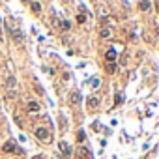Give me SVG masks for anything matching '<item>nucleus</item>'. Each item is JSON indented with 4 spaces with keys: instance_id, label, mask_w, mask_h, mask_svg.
I'll return each instance as SVG.
<instances>
[{
    "instance_id": "7",
    "label": "nucleus",
    "mask_w": 159,
    "mask_h": 159,
    "mask_svg": "<svg viewBox=\"0 0 159 159\" xmlns=\"http://www.w3.org/2000/svg\"><path fill=\"white\" fill-rule=\"evenodd\" d=\"M26 109H28V112H38L39 111V103H38V101H30Z\"/></svg>"
},
{
    "instance_id": "16",
    "label": "nucleus",
    "mask_w": 159,
    "mask_h": 159,
    "mask_svg": "<svg viewBox=\"0 0 159 159\" xmlns=\"http://www.w3.org/2000/svg\"><path fill=\"white\" fill-rule=\"evenodd\" d=\"M122 101H124V97H122V94H116V97H114V105H120Z\"/></svg>"
},
{
    "instance_id": "20",
    "label": "nucleus",
    "mask_w": 159,
    "mask_h": 159,
    "mask_svg": "<svg viewBox=\"0 0 159 159\" xmlns=\"http://www.w3.org/2000/svg\"><path fill=\"white\" fill-rule=\"evenodd\" d=\"M77 21H79V23H84L86 17H84V15H77Z\"/></svg>"
},
{
    "instance_id": "23",
    "label": "nucleus",
    "mask_w": 159,
    "mask_h": 159,
    "mask_svg": "<svg viewBox=\"0 0 159 159\" xmlns=\"http://www.w3.org/2000/svg\"><path fill=\"white\" fill-rule=\"evenodd\" d=\"M0 23H2V17H0Z\"/></svg>"
},
{
    "instance_id": "2",
    "label": "nucleus",
    "mask_w": 159,
    "mask_h": 159,
    "mask_svg": "<svg viewBox=\"0 0 159 159\" xmlns=\"http://www.w3.org/2000/svg\"><path fill=\"white\" fill-rule=\"evenodd\" d=\"M77 157L79 159H92V152L84 146H79L77 148Z\"/></svg>"
},
{
    "instance_id": "19",
    "label": "nucleus",
    "mask_w": 159,
    "mask_h": 159,
    "mask_svg": "<svg viewBox=\"0 0 159 159\" xmlns=\"http://www.w3.org/2000/svg\"><path fill=\"white\" fill-rule=\"evenodd\" d=\"M15 124H17L19 127H21V125H23V122H21V118H19L17 114H15Z\"/></svg>"
},
{
    "instance_id": "3",
    "label": "nucleus",
    "mask_w": 159,
    "mask_h": 159,
    "mask_svg": "<svg viewBox=\"0 0 159 159\" xmlns=\"http://www.w3.org/2000/svg\"><path fill=\"white\" fill-rule=\"evenodd\" d=\"M58 150H60V153H62L64 157H71V148H69V144H68V142L60 140V144H58Z\"/></svg>"
},
{
    "instance_id": "17",
    "label": "nucleus",
    "mask_w": 159,
    "mask_h": 159,
    "mask_svg": "<svg viewBox=\"0 0 159 159\" xmlns=\"http://www.w3.org/2000/svg\"><path fill=\"white\" fill-rule=\"evenodd\" d=\"M90 86H92V88H97V86H99V79H92L90 81Z\"/></svg>"
},
{
    "instance_id": "14",
    "label": "nucleus",
    "mask_w": 159,
    "mask_h": 159,
    "mask_svg": "<svg viewBox=\"0 0 159 159\" xmlns=\"http://www.w3.org/2000/svg\"><path fill=\"white\" fill-rule=\"evenodd\" d=\"M84 138H86V133H84V131H79V133H77V140H79V142H83Z\"/></svg>"
},
{
    "instance_id": "9",
    "label": "nucleus",
    "mask_w": 159,
    "mask_h": 159,
    "mask_svg": "<svg viewBox=\"0 0 159 159\" xmlns=\"http://www.w3.org/2000/svg\"><path fill=\"white\" fill-rule=\"evenodd\" d=\"M97 105H99V99H97V97H88V107H92V109H96Z\"/></svg>"
},
{
    "instance_id": "5",
    "label": "nucleus",
    "mask_w": 159,
    "mask_h": 159,
    "mask_svg": "<svg viewBox=\"0 0 159 159\" xmlns=\"http://www.w3.org/2000/svg\"><path fill=\"white\" fill-rule=\"evenodd\" d=\"M19 148L15 146V142H11V140H8L6 144L2 146V152H6V153H13V152H17Z\"/></svg>"
},
{
    "instance_id": "18",
    "label": "nucleus",
    "mask_w": 159,
    "mask_h": 159,
    "mask_svg": "<svg viewBox=\"0 0 159 159\" xmlns=\"http://www.w3.org/2000/svg\"><path fill=\"white\" fill-rule=\"evenodd\" d=\"M60 26H62L64 30H69V26H71V24H69V21H62V23H60Z\"/></svg>"
},
{
    "instance_id": "12",
    "label": "nucleus",
    "mask_w": 159,
    "mask_h": 159,
    "mask_svg": "<svg viewBox=\"0 0 159 159\" xmlns=\"http://www.w3.org/2000/svg\"><path fill=\"white\" fill-rule=\"evenodd\" d=\"M111 36H112L111 28H103V30H101V38H111Z\"/></svg>"
},
{
    "instance_id": "22",
    "label": "nucleus",
    "mask_w": 159,
    "mask_h": 159,
    "mask_svg": "<svg viewBox=\"0 0 159 159\" xmlns=\"http://www.w3.org/2000/svg\"><path fill=\"white\" fill-rule=\"evenodd\" d=\"M23 2H30V0H23Z\"/></svg>"
},
{
    "instance_id": "11",
    "label": "nucleus",
    "mask_w": 159,
    "mask_h": 159,
    "mask_svg": "<svg viewBox=\"0 0 159 159\" xmlns=\"http://www.w3.org/2000/svg\"><path fill=\"white\" fill-rule=\"evenodd\" d=\"M81 101V94L79 92H73V94H71V103H79Z\"/></svg>"
},
{
    "instance_id": "13",
    "label": "nucleus",
    "mask_w": 159,
    "mask_h": 159,
    "mask_svg": "<svg viewBox=\"0 0 159 159\" xmlns=\"http://www.w3.org/2000/svg\"><path fill=\"white\" fill-rule=\"evenodd\" d=\"M107 71H109V73H114V71H116L114 62H109V64H107Z\"/></svg>"
},
{
    "instance_id": "24",
    "label": "nucleus",
    "mask_w": 159,
    "mask_h": 159,
    "mask_svg": "<svg viewBox=\"0 0 159 159\" xmlns=\"http://www.w3.org/2000/svg\"><path fill=\"white\" fill-rule=\"evenodd\" d=\"M157 8H159V4H157Z\"/></svg>"
},
{
    "instance_id": "6",
    "label": "nucleus",
    "mask_w": 159,
    "mask_h": 159,
    "mask_svg": "<svg viewBox=\"0 0 159 159\" xmlns=\"http://www.w3.org/2000/svg\"><path fill=\"white\" fill-rule=\"evenodd\" d=\"M105 58H107V62H114V60H116V51L109 49V51H107V54H105Z\"/></svg>"
},
{
    "instance_id": "4",
    "label": "nucleus",
    "mask_w": 159,
    "mask_h": 159,
    "mask_svg": "<svg viewBox=\"0 0 159 159\" xmlns=\"http://www.w3.org/2000/svg\"><path fill=\"white\" fill-rule=\"evenodd\" d=\"M9 34H11V39H13V41H19V43H23V41H24V34H23L19 28L9 30Z\"/></svg>"
},
{
    "instance_id": "8",
    "label": "nucleus",
    "mask_w": 159,
    "mask_h": 159,
    "mask_svg": "<svg viewBox=\"0 0 159 159\" xmlns=\"http://www.w3.org/2000/svg\"><path fill=\"white\" fill-rule=\"evenodd\" d=\"M6 84H8V88H9V90H13V88H15V84H17V81H15V77H8Z\"/></svg>"
},
{
    "instance_id": "1",
    "label": "nucleus",
    "mask_w": 159,
    "mask_h": 159,
    "mask_svg": "<svg viewBox=\"0 0 159 159\" xmlns=\"http://www.w3.org/2000/svg\"><path fill=\"white\" fill-rule=\"evenodd\" d=\"M36 137L41 142H51V131L47 127H38V129H36Z\"/></svg>"
},
{
    "instance_id": "15",
    "label": "nucleus",
    "mask_w": 159,
    "mask_h": 159,
    "mask_svg": "<svg viewBox=\"0 0 159 159\" xmlns=\"http://www.w3.org/2000/svg\"><path fill=\"white\" fill-rule=\"evenodd\" d=\"M32 9H34L36 13H38V11H41V6H39V2H32Z\"/></svg>"
},
{
    "instance_id": "10",
    "label": "nucleus",
    "mask_w": 159,
    "mask_h": 159,
    "mask_svg": "<svg viewBox=\"0 0 159 159\" xmlns=\"http://www.w3.org/2000/svg\"><path fill=\"white\" fill-rule=\"evenodd\" d=\"M150 6H152V4H150V0H142V2L138 4V8H140L142 11H146V9H150Z\"/></svg>"
},
{
    "instance_id": "21",
    "label": "nucleus",
    "mask_w": 159,
    "mask_h": 159,
    "mask_svg": "<svg viewBox=\"0 0 159 159\" xmlns=\"http://www.w3.org/2000/svg\"><path fill=\"white\" fill-rule=\"evenodd\" d=\"M32 159H43V157H41V155H36V157H32Z\"/></svg>"
}]
</instances>
